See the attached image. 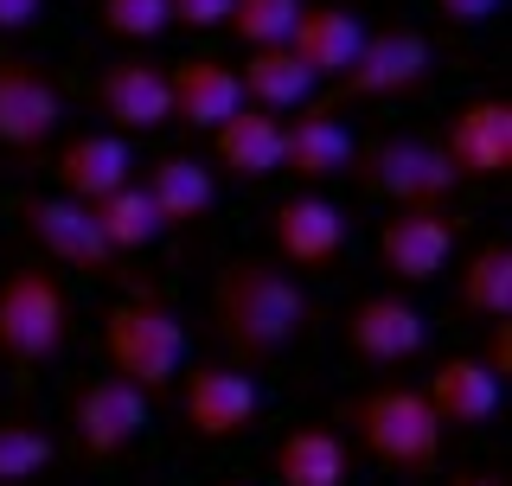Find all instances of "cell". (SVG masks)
<instances>
[{
    "label": "cell",
    "instance_id": "obj_1",
    "mask_svg": "<svg viewBox=\"0 0 512 486\" xmlns=\"http://www.w3.org/2000/svg\"><path fill=\"white\" fill-rule=\"evenodd\" d=\"M308 320H314V301L282 263H269V256H237V263L218 269L212 327L224 339V352L244 371L282 359V352L308 333Z\"/></svg>",
    "mask_w": 512,
    "mask_h": 486
},
{
    "label": "cell",
    "instance_id": "obj_2",
    "mask_svg": "<svg viewBox=\"0 0 512 486\" xmlns=\"http://www.w3.org/2000/svg\"><path fill=\"white\" fill-rule=\"evenodd\" d=\"M340 423L359 435V448L391 474H436L442 461V416L423 397V384H378V391L352 397Z\"/></svg>",
    "mask_w": 512,
    "mask_h": 486
},
{
    "label": "cell",
    "instance_id": "obj_3",
    "mask_svg": "<svg viewBox=\"0 0 512 486\" xmlns=\"http://www.w3.org/2000/svg\"><path fill=\"white\" fill-rule=\"evenodd\" d=\"M103 352L116 378L141 384L154 397L186 371V320L160 295H128L103 314Z\"/></svg>",
    "mask_w": 512,
    "mask_h": 486
},
{
    "label": "cell",
    "instance_id": "obj_4",
    "mask_svg": "<svg viewBox=\"0 0 512 486\" xmlns=\"http://www.w3.org/2000/svg\"><path fill=\"white\" fill-rule=\"evenodd\" d=\"M71 346V295L45 269H13L0 282V359L52 365Z\"/></svg>",
    "mask_w": 512,
    "mask_h": 486
},
{
    "label": "cell",
    "instance_id": "obj_5",
    "mask_svg": "<svg viewBox=\"0 0 512 486\" xmlns=\"http://www.w3.org/2000/svg\"><path fill=\"white\" fill-rule=\"evenodd\" d=\"M346 167L372 199H391V205H448V192H455L448 154L423 135H378L365 148H352Z\"/></svg>",
    "mask_w": 512,
    "mask_h": 486
},
{
    "label": "cell",
    "instance_id": "obj_6",
    "mask_svg": "<svg viewBox=\"0 0 512 486\" xmlns=\"http://www.w3.org/2000/svg\"><path fill=\"white\" fill-rule=\"evenodd\" d=\"M429 84V39L416 26L365 32L359 58L340 71V103H397Z\"/></svg>",
    "mask_w": 512,
    "mask_h": 486
},
{
    "label": "cell",
    "instance_id": "obj_7",
    "mask_svg": "<svg viewBox=\"0 0 512 486\" xmlns=\"http://www.w3.org/2000/svg\"><path fill=\"white\" fill-rule=\"evenodd\" d=\"M455 237L461 224L448 205H391V218L378 224V269L404 288H423L448 269Z\"/></svg>",
    "mask_w": 512,
    "mask_h": 486
},
{
    "label": "cell",
    "instance_id": "obj_8",
    "mask_svg": "<svg viewBox=\"0 0 512 486\" xmlns=\"http://www.w3.org/2000/svg\"><path fill=\"white\" fill-rule=\"evenodd\" d=\"M148 429V391L128 378H84L71 391V435L90 461H122Z\"/></svg>",
    "mask_w": 512,
    "mask_h": 486
},
{
    "label": "cell",
    "instance_id": "obj_9",
    "mask_svg": "<svg viewBox=\"0 0 512 486\" xmlns=\"http://www.w3.org/2000/svg\"><path fill=\"white\" fill-rule=\"evenodd\" d=\"M256 410H263V397H256V378L244 365L180 371V416L199 442H237V435L256 423Z\"/></svg>",
    "mask_w": 512,
    "mask_h": 486
},
{
    "label": "cell",
    "instance_id": "obj_10",
    "mask_svg": "<svg viewBox=\"0 0 512 486\" xmlns=\"http://www.w3.org/2000/svg\"><path fill=\"white\" fill-rule=\"evenodd\" d=\"M20 224H26V237L39 243L52 263L64 269H84V275H116V250L103 243V231H96V218H90V205H77V199H26L20 205Z\"/></svg>",
    "mask_w": 512,
    "mask_h": 486
},
{
    "label": "cell",
    "instance_id": "obj_11",
    "mask_svg": "<svg viewBox=\"0 0 512 486\" xmlns=\"http://www.w3.org/2000/svg\"><path fill=\"white\" fill-rule=\"evenodd\" d=\"M64 96L32 58H0V148L32 154L58 135Z\"/></svg>",
    "mask_w": 512,
    "mask_h": 486
},
{
    "label": "cell",
    "instance_id": "obj_12",
    "mask_svg": "<svg viewBox=\"0 0 512 486\" xmlns=\"http://www.w3.org/2000/svg\"><path fill=\"white\" fill-rule=\"evenodd\" d=\"M455 180H506L512 173V103L506 96H474L455 109L442 141Z\"/></svg>",
    "mask_w": 512,
    "mask_h": 486
},
{
    "label": "cell",
    "instance_id": "obj_13",
    "mask_svg": "<svg viewBox=\"0 0 512 486\" xmlns=\"http://www.w3.org/2000/svg\"><path fill=\"white\" fill-rule=\"evenodd\" d=\"M96 103L116 122V135H154L173 128V90H167V64L148 58H116L96 77Z\"/></svg>",
    "mask_w": 512,
    "mask_h": 486
},
{
    "label": "cell",
    "instance_id": "obj_14",
    "mask_svg": "<svg viewBox=\"0 0 512 486\" xmlns=\"http://www.w3.org/2000/svg\"><path fill=\"white\" fill-rule=\"evenodd\" d=\"M423 339H429L423 307L404 301L397 288L391 295H365L346 314V346L359 352L365 365H410L416 352H423Z\"/></svg>",
    "mask_w": 512,
    "mask_h": 486
},
{
    "label": "cell",
    "instance_id": "obj_15",
    "mask_svg": "<svg viewBox=\"0 0 512 486\" xmlns=\"http://www.w3.org/2000/svg\"><path fill=\"white\" fill-rule=\"evenodd\" d=\"M269 231H276V256L282 269H333L346 250V218L333 199L320 192H295L269 212Z\"/></svg>",
    "mask_w": 512,
    "mask_h": 486
},
{
    "label": "cell",
    "instance_id": "obj_16",
    "mask_svg": "<svg viewBox=\"0 0 512 486\" xmlns=\"http://www.w3.org/2000/svg\"><path fill=\"white\" fill-rule=\"evenodd\" d=\"M423 397L436 403L442 429H480V423H493V416H500L506 378H493V371L480 365L474 352H461V359H442L436 371H429Z\"/></svg>",
    "mask_w": 512,
    "mask_h": 486
},
{
    "label": "cell",
    "instance_id": "obj_17",
    "mask_svg": "<svg viewBox=\"0 0 512 486\" xmlns=\"http://www.w3.org/2000/svg\"><path fill=\"white\" fill-rule=\"evenodd\" d=\"M135 180V154H128V135H71L58 148V186H64V199H77V205H96V199H109L116 186Z\"/></svg>",
    "mask_w": 512,
    "mask_h": 486
},
{
    "label": "cell",
    "instance_id": "obj_18",
    "mask_svg": "<svg viewBox=\"0 0 512 486\" xmlns=\"http://www.w3.org/2000/svg\"><path fill=\"white\" fill-rule=\"evenodd\" d=\"M352 148H359V141L333 122L327 103H301V116L282 122V173H295L301 186H320V180H333V173H346Z\"/></svg>",
    "mask_w": 512,
    "mask_h": 486
},
{
    "label": "cell",
    "instance_id": "obj_19",
    "mask_svg": "<svg viewBox=\"0 0 512 486\" xmlns=\"http://www.w3.org/2000/svg\"><path fill=\"white\" fill-rule=\"evenodd\" d=\"M167 90H173V122H180V128H205V135H212L231 109H244V84H237V71L218 64V58L167 64Z\"/></svg>",
    "mask_w": 512,
    "mask_h": 486
},
{
    "label": "cell",
    "instance_id": "obj_20",
    "mask_svg": "<svg viewBox=\"0 0 512 486\" xmlns=\"http://www.w3.org/2000/svg\"><path fill=\"white\" fill-rule=\"evenodd\" d=\"M212 154L231 180H269V173H282V116L276 109H256V103L231 109L212 128Z\"/></svg>",
    "mask_w": 512,
    "mask_h": 486
},
{
    "label": "cell",
    "instance_id": "obj_21",
    "mask_svg": "<svg viewBox=\"0 0 512 486\" xmlns=\"http://www.w3.org/2000/svg\"><path fill=\"white\" fill-rule=\"evenodd\" d=\"M269 467H276L282 486H346L352 480V448H346L340 429L301 423V429H288L282 442H276Z\"/></svg>",
    "mask_w": 512,
    "mask_h": 486
},
{
    "label": "cell",
    "instance_id": "obj_22",
    "mask_svg": "<svg viewBox=\"0 0 512 486\" xmlns=\"http://www.w3.org/2000/svg\"><path fill=\"white\" fill-rule=\"evenodd\" d=\"M141 192L154 199L160 231H186V224H199L218 205V173L205 167V160H192V154H167V160L148 167V186Z\"/></svg>",
    "mask_w": 512,
    "mask_h": 486
},
{
    "label": "cell",
    "instance_id": "obj_23",
    "mask_svg": "<svg viewBox=\"0 0 512 486\" xmlns=\"http://www.w3.org/2000/svg\"><path fill=\"white\" fill-rule=\"evenodd\" d=\"M365 45V20L346 7H301L295 26H288V52L308 64L314 77H340Z\"/></svg>",
    "mask_w": 512,
    "mask_h": 486
},
{
    "label": "cell",
    "instance_id": "obj_24",
    "mask_svg": "<svg viewBox=\"0 0 512 486\" xmlns=\"http://www.w3.org/2000/svg\"><path fill=\"white\" fill-rule=\"evenodd\" d=\"M237 84H244V103L256 109H301V103H314V84L320 77L301 64L288 45H250V58H244V71H237Z\"/></svg>",
    "mask_w": 512,
    "mask_h": 486
},
{
    "label": "cell",
    "instance_id": "obj_25",
    "mask_svg": "<svg viewBox=\"0 0 512 486\" xmlns=\"http://www.w3.org/2000/svg\"><path fill=\"white\" fill-rule=\"evenodd\" d=\"M461 307L474 320H512V243L487 237L461 263Z\"/></svg>",
    "mask_w": 512,
    "mask_h": 486
},
{
    "label": "cell",
    "instance_id": "obj_26",
    "mask_svg": "<svg viewBox=\"0 0 512 486\" xmlns=\"http://www.w3.org/2000/svg\"><path fill=\"white\" fill-rule=\"evenodd\" d=\"M90 218H96V231H103V243H109L116 256H122V250H148V243L160 237V212H154V199H148L135 180L116 186L109 199H96Z\"/></svg>",
    "mask_w": 512,
    "mask_h": 486
},
{
    "label": "cell",
    "instance_id": "obj_27",
    "mask_svg": "<svg viewBox=\"0 0 512 486\" xmlns=\"http://www.w3.org/2000/svg\"><path fill=\"white\" fill-rule=\"evenodd\" d=\"M52 461H58V442L39 423H26V416H7V423H0V486L39 480Z\"/></svg>",
    "mask_w": 512,
    "mask_h": 486
},
{
    "label": "cell",
    "instance_id": "obj_28",
    "mask_svg": "<svg viewBox=\"0 0 512 486\" xmlns=\"http://www.w3.org/2000/svg\"><path fill=\"white\" fill-rule=\"evenodd\" d=\"M295 13H301V0H231L224 26H231L237 45H288Z\"/></svg>",
    "mask_w": 512,
    "mask_h": 486
},
{
    "label": "cell",
    "instance_id": "obj_29",
    "mask_svg": "<svg viewBox=\"0 0 512 486\" xmlns=\"http://www.w3.org/2000/svg\"><path fill=\"white\" fill-rule=\"evenodd\" d=\"M103 26L116 32V39H135V45H148L167 32V0H103Z\"/></svg>",
    "mask_w": 512,
    "mask_h": 486
},
{
    "label": "cell",
    "instance_id": "obj_30",
    "mask_svg": "<svg viewBox=\"0 0 512 486\" xmlns=\"http://www.w3.org/2000/svg\"><path fill=\"white\" fill-rule=\"evenodd\" d=\"M231 0H167V26H186V32H212L224 26Z\"/></svg>",
    "mask_w": 512,
    "mask_h": 486
},
{
    "label": "cell",
    "instance_id": "obj_31",
    "mask_svg": "<svg viewBox=\"0 0 512 486\" xmlns=\"http://www.w3.org/2000/svg\"><path fill=\"white\" fill-rule=\"evenodd\" d=\"M493 378H512V320H487V346L474 352Z\"/></svg>",
    "mask_w": 512,
    "mask_h": 486
},
{
    "label": "cell",
    "instance_id": "obj_32",
    "mask_svg": "<svg viewBox=\"0 0 512 486\" xmlns=\"http://www.w3.org/2000/svg\"><path fill=\"white\" fill-rule=\"evenodd\" d=\"M500 7H506V0H436V13L448 26H487Z\"/></svg>",
    "mask_w": 512,
    "mask_h": 486
},
{
    "label": "cell",
    "instance_id": "obj_33",
    "mask_svg": "<svg viewBox=\"0 0 512 486\" xmlns=\"http://www.w3.org/2000/svg\"><path fill=\"white\" fill-rule=\"evenodd\" d=\"M39 7H45V0H0V32L32 26V20H39Z\"/></svg>",
    "mask_w": 512,
    "mask_h": 486
},
{
    "label": "cell",
    "instance_id": "obj_34",
    "mask_svg": "<svg viewBox=\"0 0 512 486\" xmlns=\"http://www.w3.org/2000/svg\"><path fill=\"white\" fill-rule=\"evenodd\" d=\"M448 486H506L500 474H448Z\"/></svg>",
    "mask_w": 512,
    "mask_h": 486
},
{
    "label": "cell",
    "instance_id": "obj_35",
    "mask_svg": "<svg viewBox=\"0 0 512 486\" xmlns=\"http://www.w3.org/2000/svg\"><path fill=\"white\" fill-rule=\"evenodd\" d=\"M218 486H250V480H218Z\"/></svg>",
    "mask_w": 512,
    "mask_h": 486
}]
</instances>
